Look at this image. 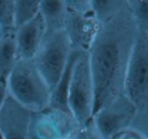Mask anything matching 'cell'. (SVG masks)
<instances>
[{"label": "cell", "instance_id": "cell-18", "mask_svg": "<svg viewBox=\"0 0 148 139\" xmlns=\"http://www.w3.org/2000/svg\"><path fill=\"white\" fill-rule=\"evenodd\" d=\"M84 127H85V130H86L87 139H105V137L103 136V134H101V131L99 130L97 125L95 124L92 118L89 119V120L85 123Z\"/></svg>", "mask_w": 148, "mask_h": 139}, {"label": "cell", "instance_id": "cell-5", "mask_svg": "<svg viewBox=\"0 0 148 139\" xmlns=\"http://www.w3.org/2000/svg\"><path fill=\"white\" fill-rule=\"evenodd\" d=\"M71 52L64 30L46 33L33 61L51 92L61 78Z\"/></svg>", "mask_w": 148, "mask_h": 139}, {"label": "cell", "instance_id": "cell-14", "mask_svg": "<svg viewBox=\"0 0 148 139\" xmlns=\"http://www.w3.org/2000/svg\"><path fill=\"white\" fill-rule=\"evenodd\" d=\"M40 13V0H14L13 23L14 29L25 25Z\"/></svg>", "mask_w": 148, "mask_h": 139}, {"label": "cell", "instance_id": "cell-2", "mask_svg": "<svg viewBox=\"0 0 148 139\" xmlns=\"http://www.w3.org/2000/svg\"><path fill=\"white\" fill-rule=\"evenodd\" d=\"M8 94L31 113L49 107L51 89L33 60H19L7 78Z\"/></svg>", "mask_w": 148, "mask_h": 139}, {"label": "cell", "instance_id": "cell-9", "mask_svg": "<svg viewBox=\"0 0 148 139\" xmlns=\"http://www.w3.org/2000/svg\"><path fill=\"white\" fill-rule=\"evenodd\" d=\"M32 113L10 96L0 109V130L4 139H27Z\"/></svg>", "mask_w": 148, "mask_h": 139}, {"label": "cell", "instance_id": "cell-8", "mask_svg": "<svg viewBox=\"0 0 148 139\" xmlns=\"http://www.w3.org/2000/svg\"><path fill=\"white\" fill-rule=\"evenodd\" d=\"M77 124L71 114L47 108L32 113L31 127L41 139H67Z\"/></svg>", "mask_w": 148, "mask_h": 139}, {"label": "cell", "instance_id": "cell-24", "mask_svg": "<svg viewBox=\"0 0 148 139\" xmlns=\"http://www.w3.org/2000/svg\"><path fill=\"white\" fill-rule=\"evenodd\" d=\"M0 139H4V137H3V135H2V132H1V130H0Z\"/></svg>", "mask_w": 148, "mask_h": 139}, {"label": "cell", "instance_id": "cell-17", "mask_svg": "<svg viewBox=\"0 0 148 139\" xmlns=\"http://www.w3.org/2000/svg\"><path fill=\"white\" fill-rule=\"evenodd\" d=\"M13 3L14 0H0V27L6 31L15 30L13 23Z\"/></svg>", "mask_w": 148, "mask_h": 139}, {"label": "cell", "instance_id": "cell-1", "mask_svg": "<svg viewBox=\"0 0 148 139\" xmlns=\"http://www.w3.org/2000/svg\"><path fill=\"white\" fill-rule=\"evenodd\" d=\"M138 25L126 5L103 23L87 51L95 88L93 114L123 94Z\"/></svg>", "mask_w": 148, "mask_h": 139}, {"label": "cell", "instance_id": "cell-22", "mask_svg": "<svg viewBox=\"0 0 148 139\" xmlns=\"http://www.w3.org/2000/svg\"><path fill=\"white\" fill-rule=\"evenodd\" d=\"M27 139H41L37 134H36V132L31 127V125H29V136H27Z\"/></svg>", "mask_w": 148, "mask_h": 139}, {"label": "cell", "instance_id": "cell-7", "mask_svg": "<svg viewBox=\"0 0 148 139\" xmlns=\"http://www.w3.org/2000/svg\"><path fill=\"white\" fill-rule=\"evenodd\" d=\"M137 114V109L124 94L92 115V120L105 139L130 129Z\"/></svg>", "mask_w": 148, "mask_h": 139}, {"label": "cell", "instance_id": "cell-3", "mask_svg": "<svg viewBox=\"0 0 148 139\" xmlns=\"http://www.w3.org/2000/svg\"><path fill=\"white\" fill-rule=\"evenodd\" d=\"M123 94L138 113H148V30L138 28L126 69Z\"/></svg>", "mask_w": 148, "mask_h": 139}, {"label": "cell", "instance_id": "cell-20", "mask_svg": "<svg viewBox=\"0 0 148 139\" xmlns=\"http://www.w3.org/2000/svg\"><path fill=\"white\" fill-rule=\"evenodd\" d=\"M67 139H87V134L84 125L83 126H77L72 131L71 134L67 137Z\"/></svg>", "mask_w": 148, "mask_h": 139}, {"label": "cell", "instance_id": "cell-6", "mask_svg": "<svg viewBox=\"0 0 148 139\" xmlns=\"http://www.w3.org/2000/svg\"><path fill=\"white\" fill-rule=\"evenodd\" d=\"M65 31L72 51L87 52L101 23L95 17L91 0H65Z\"/></svg>", "mask_w": 148, "mask_h": 139}, {"label": "cell", "instance_id": "cell-11", "mask_svg": "<svg viewBox=\"0 0 148 139\" xmlns=\"http://www.w3.org/2000/svg\"><path fill=\"white\" fill-rule=\"evenodd\" d=\"M40 13L46 25V33L64 30L66 21L65 0H40Z\"/></svg>", "mask_w": 148, "mask_h": 139}, {"label": "cell", "instance_id": "cell-16", "mask_svg": "<svg viewBox=\"0 0 148 139\" xmlns=\"http://www.w3.org/2000/svg\"><path fill=\"white\" fill-rule=\"evenodd\" d=\"M127 5L138 28L148 30V0H127Z\"/></svg>", "mask_w": 148, "mask_h": 139}, {"label": "cell", "instance_id": "cell-10", "mask_svg": "<svg viewBox=\"0 0 148 139\" xmlns=\"http://www.w3.org/2000/svg\"><path fill=\"white\" fill-rule=\"evenodd\" d=\"M45 35L46 25L41 13L15 30V42L19 59L33 60Z\"/></svg>", "mask_w": 148, "mask_h": 139}, {"label": "cell", "instance_id": "cell-13", "mask_svg": "<svg viewBox=\"0 0 148 139\" xmlns=\"http://www.w3.org/2000/svg\"><path fill=\"white\" fill-rule=\"evenodd\" d=\"M15 42V30L8 32L0 40V79L6 80L19 61Z\"/></svg>", "mask_w": 148, "mask_h": 139}, {"label": "cell", "instance_id": "cell-19", "mask_svg": "<svg viewBox=\"0 0 148 139\" xmlns=\"http://www.w3.org/2000/svg\"><path fill=\"white\" fill-rule=\"evenodd\" d=\"M110 139H148L133 129H127L112 136Z\"/></svg>", "mask_w": 148, "mask_h": 139}, {"label": "cell", "instance_id": "cell-15", "mask_svg": "<svg viewBox=\"0 0 148 139\" xmlns=\"http://www.w3.org/2000/svg\"><path fill=\"white\" fill-rule=\"evenodd\" d=\"M126 5V0H91L95 17L103 25Z\"/></svg>", "mask_w": 148, "mask_h": 139}, {"label": "cell", "instance_id": "cell-21", "mask_svg": "<svg viewBox=\"0 0 148 139\" xmlns=\"http://www.w3.org/2000/svg\"><path fill=\"white\" fill-rule=\"evenodd\" d=\"M8 96V89H7V81L0 79V109L3 106L5 100Z\"/></svg>", "mask_w": 148, "mask_h": 139}, {"label": "cell", "instance_id": "cell-23", "mask_svg": "<svg viewBox=\"0 0 148 139\" xmlns=\"http://www.w3.org/2000/svg\"><path fill=\"white\" fill-rule=\"evenodd\" d=\"M12 31V30H11ZM8 32H10V31H6V30H4V29H2V28L0 27V40L2 39L3 37H4L5 35H6Z\"/></svg>", "mask_w": 148, "mask_h": 139}, {"label": "cell", "instance_id": "cell-12", "mask_svg": "<svg viewBox=\"0 0 148 139\" xmlns=\"http://www.w3.org/2000/svg\"><path fill=\"white\" fill-rule=\"evenodd\" d=\"M80 52H75L72 51L70 54L69 60L67 62V65L64 70L63 74H62L61 78L56 84L55 87L52 89L51 96H50V103L48 108H51L53 110L61 111L64 113H68L71 114L68 108L67 104V94H68V86H69V80L70 75H71L72 67H73L74 61L76 59L77 55Z\"/></svg>", "mask_w": 148, "mask_h": 139}, {"label": "cell", "instance_id": "cell-4", "mask_svg": "<svg viewBox=\"0 0 148 139\" xmlns=\"http://www.w3.org/2000/svg\"><path fill=\"white\" fill-rule=\"evenodd\" d=\"M67 104L71 115L80 126L92 117L95 88L87 52H80L74 61L68 86Z\"/></svg>", "mask_w": 148, "mask_h": 139}]
</instances>
